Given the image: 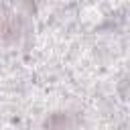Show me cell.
I'll use <instances>...</instances> for the list:
<instances>
[{
	"label": "cell",
	"instance_id": "1",
	"mask_svg": "<svg viewBox=\"0 0 130 130\" xmlns=\"http://www.w3.org/2000/svg\"><path fill=\"white\" fill-rule=\"evenodd\" d=\"M18 32H20V20H18V16H14V14L2 16V20H0V35H2V39L12 41V39L18 37Z\"/></svg>",
	"mask_w": 130,
	"mask_h": 130
},
{
	"label": "cell",
	"instance_id": "2",
	"mask_svg": "<svg viewBox=\"0 0 130 130\" xmlns=\"http://www.w3.org/2000/svg\"><path fill=\"white\" fill-rule=\"evenodd\" d=\"M45 126H47L49 130H65V128L69 126V114H63V112L53 114V116L45 122Z\"/></svg>",
	"mask_w": 130,
	"mask_h": 130
}]
</instances>
